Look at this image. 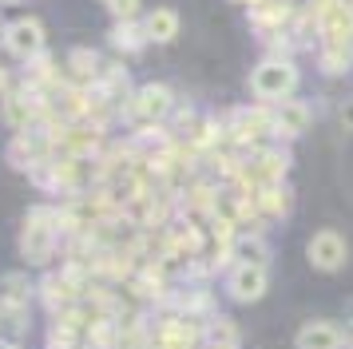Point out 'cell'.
I'll use <instances>...</instances> for the list:
<instances>
[{
	"instance_id": "1",
	"label": "cell",
	"mask_w": 353,
	"mask_h": 349,
	"mask_svg": "<svg viewBox=\"0 0 353 349\" xmlns=\"http://www.w3.org/2000/svg\"><path fill=\"white\" fill-rule=\"evenodd\" d=\"M298 68L290 60H266V63H258L254 72H250V92L262 99V103H286L290 95L298 92Z\"/></svg>"
},
{
	"instance_id": "2",
	"label": "cell",
	"mask_w": 353,
	"mask_h": 349,
	"mask_svg": "<svg viewBox=\"0 0 353 349\" xmlns=\"http://www.w3.org/2000/svg\"><path fill=\"white\" fill-rule=\"evenodd\" d=\"M52 246H56V226H52V210H32L24 219V235H20V254L32 262V266H44L52 258Z\"/></svg>"
},
{
	"instance_id": "3",
	"label": "cell",
	"mask_w": 353,
	"mask_h": 349,
	"mask_svg": "<svg viewBox=\"0 0 353 349\" xmlns=\"http://www.w3.org/2000/svg\"><path fill=\"white\" fill-rule=\"evenodd\" d=\"M305 258L310 266L321 270V274H334L350 262V242L337 235V230H318V235L305 242Z\"/></svg>"
},
{
	"instance_id": "4",
	"label": "cell",
	"mask_w": 353,
	"mask_h": 349,
	"mask_svg": "<svg viewBox=\"0 0 353 349\" xmlns=\"http://www.w3.org/2000/svg\"><path fill=\"white\" fill-rule=\"evenodd\" d=\"M270 286V274L266 266H234L226 274V294L234 301H258Z\"/></svg>"
},
{
	"instance_id": "5",
	"label": "cell",
	"mask_w": 353,
	"mask_h": 349,
	"mask_svg": "<svg viewBox=\"0 0 353 349\" xmlns=\"http://www.w3.org/2000/svg\"><path fill=\"white\" fill-rule=\"evenodd\" d=\"M4 44H8V52H12L17 60H36V56L44 52V28H40V20H32V16L17 20V24L8 28V36H4Z\"/></svg>"
},
{
	"instance_id": "6",
	"label": "cell",
	"mask_w": 353,
	"mask_h": 349,
	"mask_svg": "<svg viewBox=\"0 0 353 349\" xmlns=\"http://www.w3.org/2000/svg\"><path fill=\"white\" fill-rule=\"evenodd\" d=\"M171 108H175V95H171V88H167V83H143V88L135 92V115H139V119H147V123H159V119H167V115H171Z\"/></svg>"
},
{
	"instance_id": "7",
	"label": "cell",
	"mask_w": 353,
	"mask_h": 349,
	"mask_svg": "<svg viewBox=\"0 0 353 349\" xmlns=\"http://www.w3.org/2000/svg\"><path fill=\"white\" fill-rule=\"evenodd\" d=\"M341 346H345L341 326L337 321H325V317L305 321L302 330L294 333V349H341Z\"/></svg>"
},
{
	"instance_id": "8",
	"label": "cell",
	"mask_w": 353,
	"mask_h": 349,
	"mask_svg": "<svg viewBox=\"0 0 353 349\" xmlns=\"http://www.w3.org/2000/svg\"><path fill=\"white\" fill-rule=\"evenodd\" d=\"M270 115H274V135H286V139L302 135L305 127H310V108H305L302 99H286V103H278Z\"/></svg>"
},
{
	"instance_id": "9",
	"label": "cell",
	"mask_w": 353,
	"mask_h": 349,
	"mask_svg": "<svg viewBox=\"0 0 353 349\" xmlns=\"http://www.w3.org/2000/svg\"><path fill=\"white\" fill-rule=\"evenodd\" d=\"M230 258H234V266H266L270 262V242L262 235H239L230 242Z\"/></svg>"
},
{
	"instance_id": "10",
	"label": "cell",
	"mask_w": 353,
	"mask_h": 349,
	"mask_svg": "<svg viewBox=\"0 0 353 349\" xmlns=\"http://www.w3.org/2000/svg\"><path fill=\"white\" fill-rule=\"evenodd\" d=\"M143 32H147V44H171L179 36V12L175 8H155V12H147Z\"/></svg>"
},
{
	"instance_id": "11",
	"label": "cell",
	"mask_w": 353,
	"mask_h": 349,
	"mask_svg": "<svg viewBox=\"0 0 353 349\" xmlns=\"http://www.w3.org/2000/svg\"><path fill=\"white\" fill-rule=\"evenodd\" d=\"M0 310H8V314H24L28 310V282L20 274L4 278V286H0Z\"/></svg>"
},
{
	"instance_id": "12",
	"label": "cell",
	"mask_w": 353,
	"mask_h": 349,
	"mask_svg": "<svg viewBox=\"0 0 353 349\" xmlns=\"http://www.w3.org/2000/svg\"><path fill=\"white\" fill-rule=\"evenodd\" d=\"M112 44L119 48V52H139V48L147 44V32L135 24V20H119L112 28Z\"/></svg>"
},
{
	"instance_id": "13",
	"label": "cell",
	"mask_w": 353,
	"mask_h": 349,
	"mask_svg": "<svg viewBox=\"0 0 353 349\" xmlns=\"http://www.w3.org/2000/svg\"><path fill=\"white\" fill-rule=\"evenodd\" d=\"M250 174H254L262 187H274L282 174H286V159L282 155H274V151H266V155H258V163L250 167Z\"/></svg>"
},
{
	"instance_id": "14",
	"label": "cell",
	"mask_w": 353,
	"mask_h": 349,
	"mask_svg": "<svg viewBox=\"0 0 353 349\" xmlns=\"http://www.w3.org/2000/svg\"><path fill=\"white\" fill-rule=\"evenodd\" d=\"M353 63V48L350 44H325L321 48V72L325 76H341Z\"/></svg>"
},
{
	"instance_id": "15",
	"label": "cell",
	"mask_w": 353,
	"mask_h": 349,
	"mask_svg": "<svg viewBox=\"0 0 353 349\" xmlns=\"http://www.w3.org/2000/svg\"><path fill=\"white\" fill-rule=\"evenodd\" d=\"M207 337H210V346L214 349H234L239 346V330L230 326V317H214L210 330H207Z\"/></svg>"
},
{
	"instance_id": "16",
	"label": "cell",
	"mask_w": 353,
	"mask_h": 349,
	"mask_svg": "<svg viewBox=\"0 0 353 349\" xmlns=\"http://www.w3.org/2000/svg\"><path fill=\"white\" fill-rule=\"evenodd\" d=\"M258 203H262V210L266 215H286V190H278V187H262V195H258Z\"/></svg>"
},
{
	"instance_id": "17",
	"label": "cell",
	"mask_w": 353,
	"mask_h": 349,
	"mask_svg": "<svg viewBox=\"0 0 353 349\" xmlns=\"http://www.w3.org/2000/svg\"><path fill=\"white\" fill-rule=\"evenodd\" d=\"M112 12H115V20H135L139 0H112Z\"/></svg>"
},
{
	"instance_id": "18",
	"label": "cell",
	"mask_w": 353,
	"mask_h": 349,
	"mask_svg": "<svg viewBox=\"0 0 353 349\" xmlns=\"http://www.w3.org/2000/svg\"><path fill=\"white\" fill-rule=\"evenodd\" d=\"M72 68L76 72H96V52H72Z\"/></svg>"
},
{
	"instance_id": "19",
	"label": "cell",
	"mask_w": 353,
	"mask_h": 349,
	"mask_svg": "<svg viewBox=\"0 0 353 349\" xmlns=\"http://www.w3.org/2000/svg\"><path fill=\"white\" fill-rule=\"evenodd\" d=\"M337 119H341V127H345V131H353V99H345V103H341Z\"/></svg>"
},
{
	"instance_id": "20",
	"label": "cell",
	"mask_w": 353,
	"mask_h": 349,
	"mask_svg": "<svg viewBox=\"0 0 353 349\" xmlns=\"http://www.w3.org/2000/svg\"><path fill=\"white\" fill-rule=\"evenodd\" d=\"M341 333H345V346H353V321H350V326H345Z\"/></svg>"
},
{
	"instance_id": "21",
	"label": "cell",
	"mask_w": 353,
	"mask_h": 349,
	"mask_svg": "<svg viewBox=\"0 0 353 349\" xmlns=\"http://www.w3.org/2000/svg\"><path fill=\"white\" fill-rule=\"evenodd\" d=\"M4 88H8V76H4V72H0V92H4Z\"/></svg>"
},
{
	"instance_id": "22",
	"label": "cell",
	"mask_w": 353,
	"mask_h": 349,
	"mask_svg": "<svg viewBox=\"0 0 353 349\" xmlns=\"http://www.w3.org/2000/svg\"><path fill=\"white\" fill-rule=\"evenodd\" d=\"M0 4H20V0H0Z\"/></svg>"
},
{
	"instance_id": "23",
	"label": "cell",
	"mask_w": 353,
	"mask_h": 349,
	"mask_svg": "<svg viewBox=\"0 0 353 349\" xmlns=\"http://www.w3.org/2000/svg\"><path fill=\"white\" fill-rule=\"evenodd\" d=\"M246 4H258V0H246Z\"/></svg>"
},
{
	"instance_id": "24",
	"label": "cell",
	"mask_w": 353,
	"mask_h": 349,
	"mask_svg": "<svg viewBox=\"0 0 353 349\" xmlns=\"http://www.w3.org/2000/svg\"><path fill=\"white\" fill-rule=\"evenodd\" d=\"M108 4H112V0H108Z\"/></svg>"
}]
</instances>
